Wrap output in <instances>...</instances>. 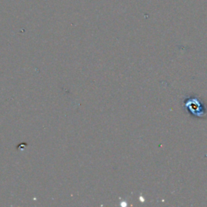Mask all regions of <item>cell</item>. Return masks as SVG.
<instances>
[{"mask_svg": "<svg viewBox=\"0 0 207 207\" xmlns=\"http://www.w3.org/2000/svg\"><path fill=\"white\" fill-rule=\"evenodd\" d=\"M182 108L191 118L204 119L207 118V107L202 99L197 95L184 96L181 102Z\"/></svg>", "mask_w": 207, "mask_h": 207, "instance_id": "obj_1", "label": "cell"}]
</instances>
